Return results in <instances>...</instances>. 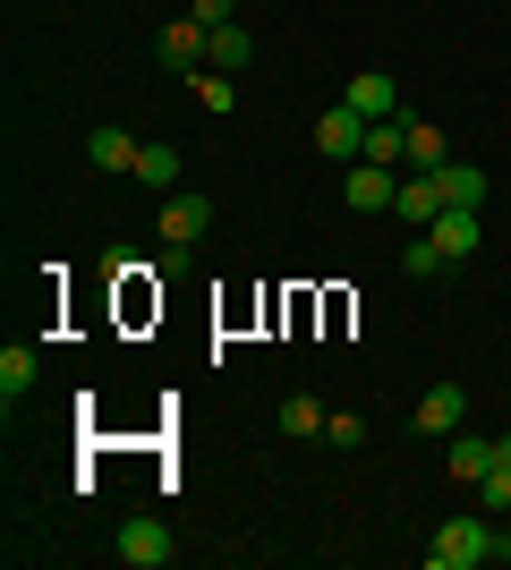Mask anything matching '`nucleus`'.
<instances>
[{
    "instance_id": "obj_1",
    "label": "nucleus",
    "mask_w": 511,
    "mask_h": 570,
    "mask_svg": "<svg viewBox=\"0 0 511 570\" xmlns=\"http://www.w3.org/2000/svg\"><path fill=\"white\" fill-rule=\"evenodd\" d=\"M426 562H435V570H478V562H494V520H487V511L443 520L435 546H426Z\"/></svg>"
},
{
    "instance_id": "obj_2",
    "label": "nucleus",
    "mask_w": 511,
    "mask_h": 570,
    "mask_svg": "<svg viewBox=\"0 0 511 570\" xmlns=\"http://www.w3.org/2000/svg\"><path fill=\"white\" fill-rule=\"evenodd\" d=\"M154 230H163V247H196V238L214 230V205L196 188H170V196H154Z\"/></svg>"
},
{
    "instance_id": "obj_3",
    "label": "nucleus",
    "mask_w": 511,
    "mask_h": 570,
    "mask_svg": "<svg viewBox=\"0 0 511 570\" xmlns=\"http://www.w3.org/2000/svg\"><path fill=\"white\" fill-rule=\"evenodd\" d=\"M410 426H417V434H435V443H452V434L469 426V392H461V383H435V392L410 409Z\"/></svg>"
},
{
    "instance_id": "obj_4",
    "label": "nucleus",
    "mask_w": 511,
    "mask_h": 570,
    "mask_svg": "<svg viewBox=\"0 0 511 570\" xmlns=\"http://www.w3.org/2000/svg\"><path fill=\"white\" fill-rule=\"evenodd\" d=\"M426 238L443 247V264H469V256H478V238H487V230H478V205H443V214L426 222Z\"/></svg>"
},
{
    "instance_id": "obj_5",
    "label": "nucleus",
    "mask_w": 511,
    "mask_h": 570,
    "mask_svg": "<svg viewBox=\"0 0 511 570\" xmlns=\"http://www.w3.org/2000/svg\"><path fill=\"white\" fill-rule=\"evenodd\" d=\"M350 205H358V214H392V205H401V170L392 163H350Z\"/></svg>"
},
{
    "instance_id": "obj_6",
    "label": "nucleus",
    "mask_w": 511,
    "mask_h": 570,
    "mask_svg": "<svg viewBox=\"0 0 511 570\" xmlns=\"http://www.w3.org/2000/svg\"><path fill=\"white\" fill-rule=\"evenodd\" d=\"M316 154H333V163H358L366 154V119L350 111V102H333V111L316 119Z\"/></svg>"
},
{
    "instance_id": "obj_7",
    "label": "nucleus",
    "mask_w": 511,
    "mask_h": 570,
    "mask_svg": "<svg viewBox=\"0 0 511 570\" xmlns=\"http://www.w3.org/2000/svg\"><path fill=\"white\" fill-rule=\"evenodd\" d=\"M341 102H350L358 119H401V86H392V69H358Z\"/></svg>"
},
{
    "instance_id": "obj_8",
    "label": "nucleus",
    "mask_w": 511,
    "mask_h": 570,
    "mask_svg": "<svg viewBox=\"0 0 511 570\" xmlns=\"http://www.w3.org/2000/svg\"><path fill=\"white\" fill-rule=\"evenodd\" d=\"M111 553H120L128 570H163V562H170V528H163V520H128Z\"/></svg>"
},
{
    "instance_id": "obj_9",
    "label": "nucleus",
    "mask_w": 511,
    "mask_h": 570,
    "mask_svg": "<svg viewBox=\"0 0 511 570\" xmlns=\"http://www.w3.org/2000/svg\"><path fill=\"white\" fill-rule=\"evenodd\" d=\"M443 205H452V196H443V179H435V170H401V205H392L401 222H417V230H426V222H435Z\"/></svg>"
},
{
    "instance_id": "obj_10",
    "label": "nucleus",
    "mask_w": 511,
    "mask_h": 570,
    "mask_svg": "<svg viewBox=\"0 0 511 570\" xmlns=\"http://www.w3.org/2000/svg\"><path fill=\"white\" fill-rule=\"evenodd\" d=\"M205 51H214V26H196V18L163 26V60H170V69H205Z\"/></svg>"
},
{
    "instance_id": "obj_11",
    "label": "nucleus",
    "mask_w": 511,
    "mask_h": 570,
    "mask_svg": "<svg viewBox=\"0 0 511 570\" xmlns=\"http://www.w3.org/2000/svg\"><path fill=\"white\" fill-rule=\"evenodd\" d=\"M86 163H95L102 179H128V170H137V137H128V128H95V137H86Z\"/></svg>"
},
{
    "instance_id": "obj_12",
    "label": "nucleus",
    "mask_w": 511,
    "mask_h": 570,
    "mask_svg": "<svg viewBox=\"0 0 511 570\" xmlns=\"http://www.w3.org/2000/svg\"><path fill=\"white\" fill-rule=\"evenodd\" d=\"M179 145H137V170H128V179H137V188H154V196H170L179 188Z\"/></svg>"
},
{
    "instance_id": "obj_13",
    "label": "nucleus",
    "mask_w": 511,
    "mask_h": 570,
    "mask_svg": "<svg viewBox=\"0 0 511 570\" xmlns=\"http://www.w3.org/2000/svg\"><path fill=\"white\" fill-rule=\"evenodd\" d=\"M487 460H494V434H452V452H443V469L461 476V485H478V476H487Z\"/></svg>"
},
{
    "instance_id": "obj_14",
    "label": "nucleus",
    "mask_w": 511,
    "mask_h": 570,
    "mask_svg": "<svg viewBox=\"0 0 511 570\" xmlns=\"http://www.w3.org/2000/svg\"><path fill=\"white\" fill-rule=\"evenodd\" d=\"M247 60H256V35H247L239 18L214 26V51H205V69H247Z\"/></svg>"
},
{
    "instance_id": "obj_15",
    "label": "nucleus",
    "mask_w": 511,
    "mask_h": 570,
    "mask_svg": "<svg viewBox=\"0 0 511 570\" xmlns=\"http://www.w3.org/2000/svg\"><path fill=\"white\" fill-rule=\"evenodd\" d=\"M443 163H452V137L435 119H410V170H443Z\"/></svg>"
},
{
    "instance_id": "obj_16",
    "label": "nucleus",
    "mask_w": 511,
    "mask_h": 570,
    "mask_svg": "<svg viewBox=\"0 0 511 570\" xmlns=\"http://www.w3.org/2000/svg\"><path fill=\"white\" fill-rule=\"evenodd\" d=\"M35 375H43V357L26 350V341H9V350H0V392L18 401V392H35Z\"/></svg>"
},
{
    "instance_id": "obj_17",
    "label": "nucleus",
    "mask_w": 511,
    "mask_h": 570,
    "mask_svg": "<svg viewBox=\"0 0 511 570\" xmlns=\"http://www.w3.org/2000/svg\"><path fill=\"white\" fill-rule=\"evenodd\" d=\"M478 494H487V511H511V434H494V460L478 476Z\"/></svg>"
},
{
    "instance_id": "obj_18",
    "label": "nucleus",
    "mask_w": 511,
    "mask_h": 570,
    "mask_svg": "<svg viewBox=\"0 0 511 570\" xmlns=\"http://www.w3.org/2000/svg\"><path fill=\"white\" fill-rule=\"evenodd\" d=\"M435 179H443V196H452V205H487V170H478V163H461V154H452V163H443Z\"/></svg>"
},
{
    "instance_id": "obj_19",
    "label": "nucleus",
    "mask_w": 511,
    "mask_h": 570,
    "mask_svg": "<svg viewBox=\"0 0 511 570\" xmlns=\"http://www.w3.org/2000/svg\"><path fill=\"white\" fill-rule=\"evenodd\" d=\"M401 273H410V282H435V273H452V264H443V247L426 230L410 238V247H401Z\"/></svg>"
},
{
    "instance_id": "obj_20",
    "label": "nucleus",
    "mask_w": 511,
    "mask_h": 570,
    "mask_svg": "<svg viewBox=\"0 0 511 570\" xmlns=\"http://www.w3.org/2000/svg\"><path fill=\"white\" fill-rule=\"evenodd\" d=\"M196 102H205V111H239V86H230V69H196Z\"/></svg>"
},
{
    "instance_id": "obj_21",
    "label": "nucleus",
    "mask_w": 511,
    "mask_h": 570,
    "mask_svg": "<svg viewBox=\"0 0 511 570\" xmlns=\"http://www.w3.org/2000/svg\"><path fill=\"white\" fill-rule=\"evenodd\" d=\"M324 443H333V452H358V443H366V417H358V409H333V417H324Z\"/></svg>"
},
{
    "instance_id": "obj_22",
    "label": "nucleus",
    "mask_w": 511,
    "mask_h": 570,
    "mask_svg": "<svg viewBox=\"0 0 511 570\" xmlns=\"http://www.w3.org/2000/svg\"><path fill=\"white\" fill-rule=\"evenodd\" d=\"M324 417H333V409H324V401H307V392H298V401L282 409V434H324Z\"/></svg>"
},
{
    "instance_id": "obj_23",
    "label": "nucleus",
    "mask_w": 511,
    "mask_h": 570,
    "mask_svg": "<svg viewBox=\"0 0 511 570\" xmlns=\"http://www.w3.org/2000/svg\"><path fill=\"white\" fill-rule=\"evenodd\" d=\"M188 18L196 26H230V18H239V0H188Z\"/></svg>"
},
{
    "instance_id": "obj_24",
    "label": "nucleus",
    "mask_w": 511,
    "mask_h": 570,
    "mask_svg": "<svg viewBox=\"0 0 511 570\" xmlns=\"http://www.w3.org/2000/svg\"><path fill=\"white\" fill-rule=\"evenodd\" d=\"M494 562H503V570H511V528H494Z\"/></svg>"
}]
</instances>
